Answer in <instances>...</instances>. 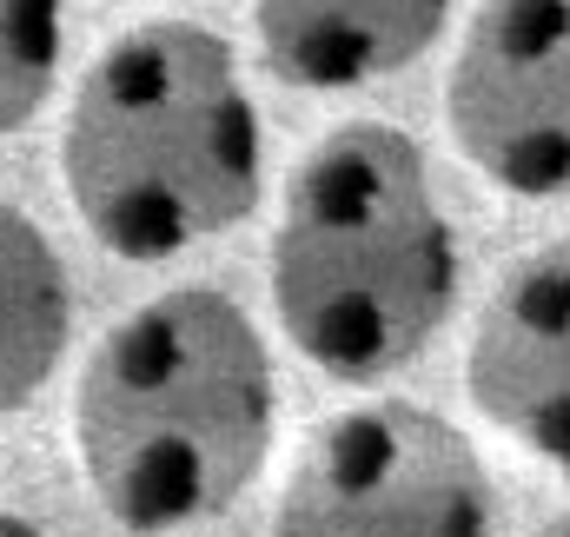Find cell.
Here are the masks:
<instances>
[{
  "label": "cell",
  "instance_id": "obj_1",
  "mask_svg": "<svg viewBox=\"0 0 570 537\" xmlns=\"http://www.w3.org/2000/svg\"><path fill=\"white\" fill-rule=\"evenodd\" d=\"M273 352L246 305L179 285L127 312L80 372L73 445L127 531L219 518L273 451Z\"/></svg>",
  "mask_w": 570,
  "mask_h": 537
},
{
  "label": "cell",
  "instance_id": "obj_4",
  "mask_svg": "<svg viewBox=\"0 0 570 537\" xmlns=\"http://www.w3.org/2000/svg\"><path fill=\"white\" fill-rule=\"evenodd\" d=\"M273 537H498V491L458 424L379 399L298 445Z\"/></svg>",
  "mask_w": 570,
  "mask_h": 537
},
{
  "label": "cell",
  "instance_id": "obj_7",
  "mask_svg": "<svg viewBox=\"0 0 570 537\" xmlns=\"http://www.w3.org/2000/svg\"><path fill=\"white\" fill-rule=\"evenodd\" d=\"M451 0H253L259 53L292 87H365L412 67Z\"/></svg>",
  "mask_w": 570,
  "mask_h": 537
},
{
  "label": "cell",
  "instance_id": "obj_6",
  "mask_svg": "<svg viewBox=\"0 0 570 537\" xmlns=\"http://www.w3.org/2000/svg\"><path fill=\"white\" fill-rule=\"evenodd\" d=\"M464 379L498 431L570 471V240L524 253L491 285Z\"/></svg>",
  "mask_w": 570,
  "mask_h": 537
},
{
  "label": "cell",
  "instance_id": "obj_2",
  "mask_svg": "<svg viewBox=\"0 0 570 537\" xmlns=\"http://www.w3.org/2000/svg\"><path fill=\"white\" fill-rule=\"evenodd\" d=\"M67 199L120 260H173L259 206V107L233 47L193 20L127 27L60 134Z\"/></svg>",
  "mask_w": 570,
  "mask_h": 537
},
{
  "label": "cell",
  "instance_id": "obj_9",
  "mask_svg": "<svg viewBox=\"0 0 570 537\" xmlns=\"http://www.w3.org/2000/svg\"><path fill=\"white\" fill-rule=\"evenodd\" d=\"M60 80V0H0V139L20 134Z\"/></svg>",
  "mask_w": 570,
  "mask_h": 537
},
{
  "label": "cell",
  "instance_id": "obj_3",
  "mask_svg": "<svg viewBox=\"0 0 570 537\" xmlns=\"http://www.w3.org/2000/svg\"><path fill=\"white\" fill-rule=\"evenodd\" d=\"M458 240L399 127H338L292 173L273 233L285 339L332 379H392L444 332Z\"/></svg>",
  "mask_w": 570,
  "mask_h": 537
},
{
  "label": "cell",
  "instance_id": "obj_11",
  "mask_svg": "<svg viewBox=\"0 0 570 537\" xmlns=\"http://www.w3.org/2000/svg\"><path fill=\"white\" fill-rule=\"evenodd\" d=\"M531 537H570V511H564V518H551L544 531H531Z\"/></svg>",
  "mask_w": 570,
  "mask_h": 537
},
{
  "label": "cell",
  "instance_id": "obj_10",
  "mask_svg": "<svg viewBox=\"0 0 570 537\" xmlns=\"http://www.w3.org/2000/svg\"><path fill=\"white\" fill-rule=\"evenodd\" d=\"M0 537H47V531L27 525V518H13V511H0Z\"/></svg>",
  "mask_w": 570,
  "mask_h": 537
},
{
  "label": "cell",
  "instance_id": "obj_8",
  "mask_svg": "<svg viewBox=\"0 0 570 537\" xmlns=\"http://www.w3.org/2000/svg\"><path fill=\"white\" fill-rule=\"evenodd\" d=\"M73 332V285L53 253V240L0 199V411H20L33 399Z\"/></svg>",
  "mask_w": 570,
  "mask_h": 537
},
{
  "label": "cell",
  "instance_id": "obj_5",
  "mask_svg": "<svg viewBox=\"0 0 570 537\" xmlns=\"http://www.w3.org/2000/svg\"><path fill=\"white\" fill-rule=\"evenodd\" d=\"M444 114L491 186L570 193V0H484L458 40Z\"/></svg>",
  "mask_w": 570,
  "mask_h": 537
}]
</instances>
